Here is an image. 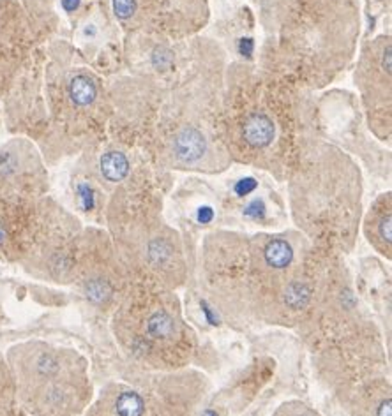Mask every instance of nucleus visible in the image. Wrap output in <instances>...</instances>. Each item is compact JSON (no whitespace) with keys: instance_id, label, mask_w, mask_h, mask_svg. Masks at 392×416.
Returning a JSON list of instances; mask_svg holds the SVG:
<instances>
[{"instance_id":"1","label":"nucleus","mask_w":392,"mask_h":416,"mask_svg":"<svg viewBox=\"0 0 392 416\" xmlns=\"http://www.w3.org/2000/svg\"><path fill=\"white\" fill-rule=\"evenodd\" d=\"M220 124V143L230 159L256 168L292 166L302 145L297 138L300 103L295 87L267 69L244 71L234 81Z\"/></svg>"},{"instance_id":"2","label":"nucleus","mask_w":392,"mask_h":416,"mask_svg":"<svg viewBox=\"0 0 392 416\" xmlns=\"http://www.w3.org/2000/svg\"><path fill=\"white\" fill-rule=\"evenodd\" d=\"M361 175L341 150L322 142L300 145L290 166L295 224L325 247L348 251L361 221Z\"/></svg>"},{"instance_id":"3","label":"nucleus","mask_w":392,"mask_h":416,"mask_svg":"<svg viewBox=\"0 0 392 416\" xmlns=\"http://www.w3.org/2000/svg\"><path fill=\"white\" fill-rule=\"evenodd\" d=\"M359 35L355 0H290L277 34L279 67L292 83L320 88L354 58Z\"/></svg>"},{"instance_id":"4","label":"nucleus","mask_w":392,"mask_h":416,"mask_svg":"<svg viewBox=\"0 0 392 416\" xmlns=\"http://www.w3.org/2000/svg\"><path fill=\"white\" fill-rule=\"evenodd\" d=\"M4 358L25 415L80 416L92 402L89 363L74 349L27 340L11 346Z\"/></svg>"},{"instance_id":"5","label":"nucleus","mask_w":392,"mask_h":416,"mask_svg":"<svg viewBox=\"0 0 392 416\" xmlns=\"http://www.w3.org/2000/svg\"><path fill=\"white\" fill-rule=\"evenodd\" d=\"M115 335L124 348L152 365H173L188 355V332L163 291H136L117 303Z\"/></svg>"},{"instance_id":"6","label":"nucleus","mask_w":392,"mask_h":416,"mask_svg":"<svg viewBox=\"0 0 392 416\" xmlns=\"http://www.w3.org/2000/svg\"><path fill=\"white\" fill-rule=\"evenodd\" d=\"M81 233V228L70 214L44 199L38 229L22 265L38 279L73 284Z\"/></svg>"},{"instance_id":"7","label":"nucleus","mask_w":392,"mask_h":416,"mask_svg":"<svg viewBox=\"0 0 392 416\" xmlns=\"http://www.w3.org/2000/svg\"><path fill=\"white\" fill-rule=\"evenodd\" d=\"M124 279V258L110 237L99 229H85L78 249L74 281L85 300L94 307H110L120 293Z\"/></svg>"},{"instance_id":"8","label":"nucleus","mask_w":392,"mask_h":416,"mask_svg":"<svg viewBox=\"0 0 392 416\" xmlns=\"http://www.w3.org/2000/svg\"><path fill=\"white\" fill-rule=\"evenodd\" d=\"M391 38L380 35L362 46L355 69L368 122L380 140L391 136Z\"/></svg>"},{"instance_id":"9","label":"nucleus","mask_w":392,"mask_h":416,"mask_svg":"<svg viewBox=\"0 0 392 416\" xmlns=\"http://www.w3.org/2000/svg\"><path fill=\"white\" fill-rule=\"evenodd\" d=\"M42 201V194L0 176V263H22L38 229Z\"/></svg>"},{"instance_id":"10","label":"nucleus","mask_w":392,"mask_h":416,"mask_svg":"<svg viewBox=\"0 0 392 416\" xmlns=\"http://www.w3.org/2000/svg\"><path fill=\"white\" fill-rule=\"evenodd\" d=\"M214 152V145L198 127L186 124L172 134L168 142V156L173 166L179 168H200L207 165Z\"/></svg>"},{"instance_id":"11","label":"nucleus","mask_w":392,"mask_h":416,"mask_svg":"<svg viewBox=\"0 0 392 416\" xmlns=\"http://www.w3.org/2000/svg\"><path fill=\"white\" fill-rule=\"evenodd\" d=\"M391 192H385L369 208L364 219V233L368 242L384 256L391 258L392 242V212Z\"/></svg>"},{"instance_id":"12","label":"nucleus","mask_w":392,"mask_h":416,"mask_svg":"<svg viewBox=\"0 0 392 416\" xmlns=\"http://www.w3.org/2000/svg\"><path fill=\"white\" fill-rule=\"evenodd\" d=\"M355 416H391V388L389 383H371L357 404Z\"/></svg>"},{"instance_id":"13","label":"nucleus","mask_w":392,"mask_h":416,"mask_svg":"<svg viewBox=\"0 0 392 416\" xmlns=\"http://www.w3.org/2000/svg\"><path fill=\"white\" fill-rule=\"evenodd\" d=\"M18 409L15 379L4 355H0V416H15Z\"/></svg>"},{"instance_id":"14","label":"nucleus","mask_w":392,"mask_h":416,"mask_svg":"<svg viewBox=\"0 0 392 416\" xmlns=\"http://www.w3.org/2000/svg\"><path fill=\"white\" fill-rule=\"evenodd\" d=\"M70 97L76 106L87 108L97 99V85L92 78H89L87 74H78L73 80L70 81Z\"/></svg>"},{"instance_id":"15","label":"nucleus","mask_w":392,"mask_h":416,"mask_svg":"<svg viewBox=\"0 0 392 416\" xmlns=\"http://www.w3.org/2000/svg\"><path fill=\"white\" fill-rule=\"evenodd\" d=\"M101 173L108 182H122L129 173V160L122 152L110 150L101 157Z\"/></svg>"},{"instance_id":"16","label":"nucleus","mask_w":392,"mask_h":416,"mask_svg":"<svg viewBox=\"0 0 392 416\" xmlns=\"http://www.w3.org/2000/svg\"><path fill=\"white\" fill-rule=\"evenodd\" d=\"M276 416H318V413L309 409L308 406L302 404V402H290V404L283 406V408L276 413Z\"/></svg>"},{"instance_id":"17","label":"nucleus","mask_w":392,"mask_h":416,"mask_svg":"<svg viewBox=\"0 0 392 416\" xmlns=\"http://www.w3.org/2000/svg\"><path fill=\"white\" fill-rule=\"evenodd\" d=\"M15 416H28V415H25V413L22 411V409H18V411L15 413Z\"/></svg>"}]
</instances>
